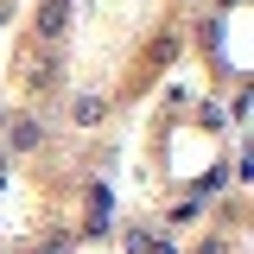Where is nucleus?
Here are the masks:
<instances>
[{
	"mask_svg": "<svg viewBox=\"0 0 254 254\" xmlns=\"http://www.w3.org/2000/svg\"><path fill=\"white\" fill-rule=\"evenodd\" d=\"M19 83L32 95H51L64 83V45H32V51H19Z\"/></svg>",
	"mask_w": 254,
	"mask_h": 254,
	"instance_id": "nucleus-1",
	"label": "nucleus"
},
{
	"mask_svg": "<svg viewBox=\"0 0 254 254\" xmlns=\"http://www.w3.org/2000/svg\"><path fill=\"white\" fill-rule=\"evenodd\" d=\"M32 38H38V45H64V38H70V0H45L38 19H32Z\"/></svg>",
	"mask_w": 254,
	"mask_h": 254,
	"instance_id": "nucleus-2",
	"label": "nucleus"
},
{
	"mask_svg": "<svg viewBox=\"0 0 254 254\" xmlns=\"http://www.w3.org/2000/svg\"><path fill=\"white\" fill-rule=\"evenodd\" d=\"M6 146H13V153H38V146H45V127L32 121V115H13V121H6Z\"/></svg>",
	"mask_w": 254,
	"mask_h": 254,
	"instance_id": "nucleus-3",
	"label": "nucleus"
},
{
	"mask_svg": "<svg viewBox=\"0 0 254 254\" xmlns=\"http://www.w3.org/2000/svg\"><path fill=\"white\" fill-rule=\"evenodd\" d=\"M70 121L76 127H102L108 121V95H70Z\"/></svg>",
	"mask_w": 254,
	"mask_h": 254,
	"instance_id": "nucleus-4",
	"label": "nucleus"
},
{
	"mask_svg": "<svg viewBox=\"0 0 254 254\" xmlns=\"http://www.w3.org/2000/svg\"><path fill=\"white\" fill-rule=\"evenodd\" d=\"M83 235H108V185L102 178L89 185V222H83Z\"/></svg>",
	"mask_w": 254,
	"mask_h": 254,
	"instance_id": "nucleus-5",
	"label": "nucleus"
},
{
	"mask_svg": "<svg viewBox=\"0 0 254 254\" xmlns=\"http://www.w3.org/2000/svg\"><path fill=\"white\" fill-rule=\"evenodd\" d=\"M178 51H185V38H178V32H159V38H153V64H172Z\"/></svg>",
	"mask_w": 254,
	"mask_h": 254,
	"instance_id": "nucleus-6",
	"label": "nucleus"
},
{
	"mask_svg": "<svg viewBox=\"0 0 254 254\" xmlns=\"http://www.w3.org/2000/svg\"><path fill=\"white\" fill-rule=\"evenodd\" d=\"M127 254H159V235H146V229H121Z\"/></svg>",
	"mask_w": 254,
	"mask_h": 254,
	"instance_id": "nucleus-7",
	"label": "nucleus"
},
{
	"mask_svg": "<svg viewBox=\"0 0 254 254\" xmlns=\"http://www.w3.org/2000/svg\"><path fill=\"white\" fill-rule=\"evenodd\" d=\"M229 185H235V178H229V165H210V172L197 178V190H203V197H210V190H229Z\"/></svg>",
	"mask_w": 254,
	"mask_h": 254,
	"instance_id": "nucleus-8",
	"label": "nucleus"
},
{
	"mask_svg": "<svg viewBox=\"0 0 254 254\" xmlns=\"http://www.w3.org/2000/svg\"><path fill=\"white\" fill-rule=\"evenodd\" d=\"M197 38H203L210 51H222V19H197Z\"/></svg>",
	"mask_w": 254,
	"mask_h": 254,
	"instance_id": "nucleus-9",
	"label": "nucleus"
},
{
	"mask_svg": "<svg viewBox=\"0 0 254 254\" xmlns=\"http://www.w3.org/2000/svg\"><path fill=\"white\" fill-rule=\"evenodd\" d=\"M70 242H76V235H51V242H38V248H32V254H64V248H70Z\"/></svg>",
	"mask_w": 254,
	"mask_h": 254,
	"instance_id": "nucleus-10",
	"label": "nucleus"
},
{
	"mask_svg": "<svg viewBox=\"0 0 254 254\" xmlns=\"http://www.w3.org/2000/svg\"><path fill=\"white\" fill-rule=\"evenodd\" d=\"M197 254H229V235H210V242H203Z\"/></svg>",
	"mask_w": 254,
	"mask_h": 254,
	"instance_id": "nucleus-11",
	"label": "nucleus"
},
{
	"mask_svg": "<svg viewBox=\"0 0 254 254\" xmlns=\"http://www.w3.org/2000/svg\"><path fill=\"white\" fill-rule=\"evenodd\" d=\"M159 254H178V248H172V242H165V235H159Z\"/></svg>",
	"mask_w": 254,
	"mask_h": 254,
	"instance_id": "nucleus-12",
	"label": "nucleus"
},
{
	"mask_svg": "<svg viewBox=\"0 0 254 254\" xmlns=\"http://www.w3.org/2000/svg\"><path fill=\"white\" fill-rule=\"evenodd\" d=\"M0 26H6V0H0Z\"/></svg>",
	"mask_w": 254,
	"mask_h": 254,
	"instance_id": "nucleus-13",
	"label": "nucleus"
},
{
	"mask_svg": "<svg viewBox=\"0 0 254 254\" xmlns=\"http://www.w3.org/2000/svg\"><path fill=\"white\" fill-rule=\"evenodd\" d=\"M222 6H242V0H222Z\"/></svg>",
	"mask_w": 254,
	"mask_h": 254,
	"instance_id": "nucleus-14",
	"label": "nucleus"
}]
</instances>
